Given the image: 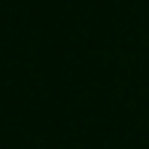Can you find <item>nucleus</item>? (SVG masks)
<instances>
[]
</instances>
